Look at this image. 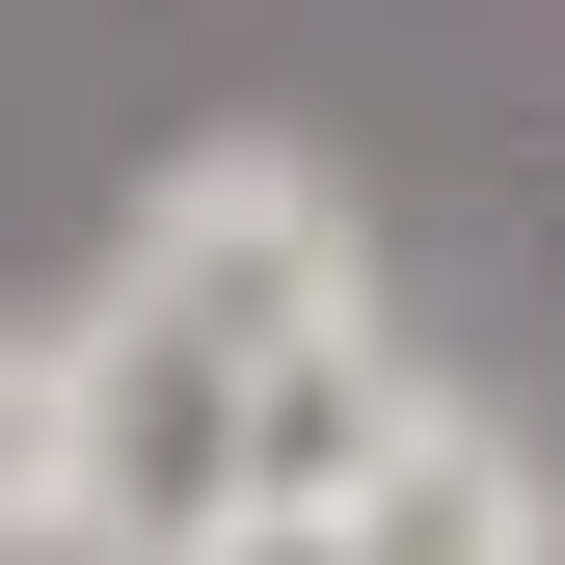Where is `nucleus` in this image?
Listing matches in <instances>:
<instances>
[{"label":"nucleus","instance_id":"5","mask_svg":"<svg viewBox=\"0 0 565 565\" xmlns=\"http://www.w3.org/2000/svg\"><path fill=\"white\" fill-rule=\"evenodd\" d=\"M0 539H82V350L0 323Z\"/></svg>","mask_w":565,"mask_h":565},{"label":"nucleus","instance_id":"2","mask_svg":"<svg viewBox=\"0 0 565 565\" xmlns=\"http://www.w3.org/2000/svg\"><path fill=\"white\" fill-rule=\"evenodd\" d=\"M216 484H243V350H189V323H82V539L108 565H162L189 512H216Z\"/></svg>","mask_w":565,"mask_h":565},{"label":"nucleus","instance_id":"4","mask_svg":"<svg viewBox=\"0 0 565 565\" xmlns=\"http://www.w3.org/2000/svg\"><path fill=\"white\" fill-rule=\"evenodd\" d=\"M404 431V377H377V323H297V350H243V484H350Z\"/></svg>","mask_w":565,"mask_h":565},{"label":"nucleus","instance_id":"6","mask_svg":"<svg viewBox=\"0 0 565 565\" xmlns=\"http://www.w3.org/2000/svg\"><path fill=\"white\" fill-rule=\"evenodd\" d=\"M162 565H350V512H323V484H216Z\"/></svg>","mask_w":565,"mask_h":565},{"label":"nucleus","instance_id":"1","mask_svg":"<svg viewBox=\"0 0 565 565\" xmlns=\"http://www.w3.org/2000/svg\"><path fill=\"white\" fill-rule=\"evenodd\" d=\"M108 297L189 323V350H297V323H350V189L269 162V135H216V162L135 189V269H108Z\"/></svg>","mask_w":565,"mask_h":565},{"label":"nucleus","instance_id":"3","mask_svg":"<svg viewBox=\"0 0 565 565\" xmlns=\"http://www.w3.org/2000/svg\"><path fill=\"white\" fill-rule=\"evenodd\" d=\"M323 512H350V565H539V539H565V512H539V458L484 431V404H404Z\"/></svg>","mask_w":565,"mask_h":565}]
</instances>
